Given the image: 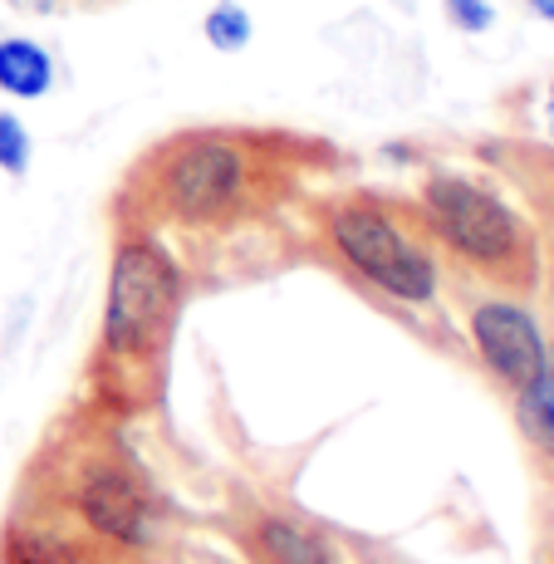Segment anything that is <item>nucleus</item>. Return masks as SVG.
Instances as JSON below:
<instances>
[{"label": "nucleus", "mask_w": 554, "mask_h": 564, "mask_svg": "<svg viewBox=\"0 0 554 564\" xmlns=\"http://www.w3.org/2000/svg\"><path fill=\"white\" fill-rule=\"evenodd\" d=\"M0 564H79V545L40 525H6L0 530Z\"/></svg>", "instance_id": "1a4fd4ad"}, {"label": "nucleus", "mask_w": 554, "mask_h": 564, "mask_svg": "<svg viewBox=\"0 0 554 564\" xmlns=\"http://www.w3.org/2000/svg\"><path fill=\"white\" fill-rule=\"evenodd\" d=\"M324 241L334 260L383 300L422 310L437 300V256L383 197H339L324 206Z\"/></svg>", "instance_id": "7ed1b4c3"}, {"label": "nucleus", "mask_w": 554, "mask_h": 564, "mask_svg": "<svg viewBox=\"0 0 554 564\" xmlns=\"http://www.w3.org/2000/svg\"><path fill=\"white\" fill-rule=\"evenodd\" d=\"M530 10H535L540 20H550V25H554V0H530Z\"/></svg>", "instance_id": "4468645a"}, {"label": "nucleus", "mask_w": 554, "mask_h": 564, "mask_svg": "<svg viewBox=\"0 0 554 564\" xmlns=\"http://www.w3.org/2000/svg\"><path fill=\"white\" fill-rule=\"evenodd\" d=\"M265 158L256 138L226 128H192L177 133L148 158L143 197L152 216L177 226H226L246 212L265 187Z\"/></svg>", "instance_id": "f03ea898"}, {"label": "nucleus", "mask_w": 554, "mask_h": 564, "mask_svg": "<svg viewBox=\"0 0 554 564\" xmlns=\"http://www.w3.org/2000/svg\"><path fill=\"white\" fill-rule=\"evenodd\" d=\"M550 133H554V84H550Z\"/></svg>", "instance_id": "2eb2a0df"}, {"label": "nucleus", "mask_w": 554, "mask_h": 564, "mask_svg": "<svg viewBox=\"0 0 554 564\" xmlns=\"http://www.w3.org/2000/svg\"><path fill=\"white\" fill-rule=\"evenodd\" d=\"M466 329H471V344L481 354L486 373L496 383H506L510 393L530 388L550 368L545 334H540L535 314L525 305H515V300H481L471 310V319H466Z\"/></svg>", "instance_id": "423d86ee"}, {"label": "nucleus", "mask_w": 554, "mask_h": 564, "mask_svg": "<svg viewBox=\"0 0 554 564\" xmlns=\"http://www.w3.org/2000/svg\"><path fill=\"white\" fill-rule=\"evenodd\" d=\"M69 506L79 516V525L94 540H104V545H143L148 520H152V496H148L143 476L118 452L79 462Z\"/></svg>", "instance_id": "39448f33"}, {"label": "nucleus", "mask_w": 554, "mask_h": 564, "mask_svg": "<svg viewBox=\"0 0 554 564\" xmlns=\"http://www.w3.org/2000/svg\"><path fill=\"white\" fill-rule=\"evenodd\" d=\"M550 368H554V349H550Z\"/></svg>", "instance_id": "f3484780"}, {"label": "nucleus", "mask_w": 554, "mask_h": 564, "mask_svg": "<svg viewBox=\"0 0 554 564\" xmlns=\"http://www.w3.org/2000/svg\"><path fill=\"white\" fill-rule=\"evenodd\" d=\"M202 35L211 50L221 54H241L246 45H251V10L236 6V0H216L211 10H206L202 20Z\"/></svg>", "instance_id": "9b49d317"}, {"label": "nucleus", "mask_w": 554, "mask_h": 564, "mask_svg": "<svg viewBox=\"0 0 554 564\" xmlns=\"http://www.w3.org/2000/svg\"><path fill=\"white\" fill-rule=\"evenodd\" d=\"M0 172H10V177H25L30 172V133L6 108H0Z\"/></svg>", "instance_id": "f8f14e48"}, {"label": "nucleus", "mask_w": 554, "mask_h": 564, "mask_svg": "<svg viewBox=\"0 0 554 564\" xmlns=\"http://www.w3.org/2000/svg\"><path fill=\"white\" fill-rule=\"evenodd\" d=\"M256 545L270 564H334V550L319 530L300 525L290 516H265L256 525Z\"/></svg>", "instance_id": "6e6552de"}, {"label": "nucleus", "mask_w": 554, "mask_h": 564, "mask_svg": "<svg viewBox=\"0 0 554 564\" xmlns=\"http://www.w3.org/2000/svg\"><path fill=\"white\" fill-rule=\"evenodd\" d=\"M50 89H54L50 50L25 35L0 40V94H10V99H45Z\"/></svg>", "instance_id": "0eeeda50"}, {"label": "nucleus", "mask_w": 554, "mask_h": 564, "mask_svg": "<svg viewBox=\"0 0 554 564\" xmlns=\"http://www.w3.org/2000/svg\"><path fill=\"white\" fill-rule=\"evenodd\" d=\"M422 221L456 260H466L481 275L501 280V285L535 280V241H530L525 221L481 182L432 172L422 182Z\"/></svg>", "instance_id": "20e7f679"}, {"label": "nucleus", "mask_w": 554, "mask_h": 564, "mask_svg": "<svg viewBox=\"0 0 554 564\" xmlns=\"http://www.w3.org/2000/svg\"><path fill=\"white\" fill-rule=\"evenodd\" d=\"M74 6H104V0H74Z\"/></svg>", "instance_id": "dca6fc26"}, {"label": "nucleus", "mask_w": 554, "mask_h": 564, "mask_svg": "<svg viewBox=\"0 0 554 564\" xmlns=\"http://www.w3.org/2000/svg\"><path fill=\"white\" fill-rule=\"evenodd\" d=\"M447 20L456 30H466V35H481V30H491L496 10L491 0H447Z\"/></svg>", "instance_id": "ddd939ff"}, {"label": "nucleus", "mask_w": 554, "mask_h": 564, "mask_svg": "<svg viewBox=\"0 0 554 564\" xmlns=\"http://www.w3.org/2000/svg\"><path fill=\"white\" fill-rule=\"evenodd\" d=\"M182 305V270L152 236H123L108 260L104 319L94 373L99 383L128 393L133 383H152L167 349L172 319Z\"/></svg>", "instance_id": "f257e3e1"}, {"label": "nucleus", "mask_w": 554, "mask_h": 564, "mask_svg": "<svg viewBox=\"0 0 554 564\" xmlns=\"http://www.w3.org/2000/svg\"><path fill=\"white\" fill-rule=\"evenodd\" d=\"M515 417L530 447L545 462H554V368H545L535 383L515 393Z\"/></svg>", "instance_id": "9d476101"}]
</instances>
